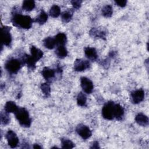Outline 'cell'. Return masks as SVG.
<instances>
[{
  "label": "cell",
  "mask_w": 149,
  "mask_h": 149,
  "mask_svg": "<svg viewBox=\"0 0 149 149\" xmlns=\"http://www.w3.org/2000/svg\"><path fill=\"white\" fill-rule=\"evenodd\" d=\"M86 101H87V97L86 95L82 92L79 93L77 97V105L80 107H84L86 104Z\"/></svg>",
  "instance_id": "25"
},
{
  "label": "cell",
  "mask_w": 149,
  "mask_h": 149,
  "mask_svg": "<svg viewBox=\"0 0 149 149\" xmlns=\"http://www.w3.org/2000/svg\"><path fill=\"white\" fill-rule=\"evenodd\" d=\"M41 74L47 80H49V79H51L53 77H54L55 71L52 69H51L48 67H45L43 68L41 72Z\"/></svg>",
  "instance_id": "15"
},
{
  "label": "cell",
  "mask_w": 149,
  "mask_h": 149,
  "mask_svg": "<svg viewBox=\"0 0 149 149\" xmlns=\"http://www.w3.org/2000/svg\"><path fill=\"white\" fill-rule=\"evenodd\" d=\"M24 62L27 65L29 68L33 70L36 67V62L33 59V58L30 55H26L24 58Z\"/></svg>",
  "instance_id": "26"
},
{
  "label": "cell",
  "mask_w": 149,
  "mask_h": 149,
  "mask_svg": "<svg viewBox=\"0 0 149 149\" xmlns=\"http://www.w3.org/2000/svg\"><path fill=\"white\" fill-rule=\"evenodd\" d=\"M1 123L3 125H8L10 122V118L9 116L8 113L7 112H1Z\"/></svg>",
  "instance_id": "29"
},
{
  "label": "cell",
  "mask_w": 149,
  "mask_h": 149,
  "mask_svg": "<svg viewBox=\"0 0 149 149\" xmlns=\"http://www.w3.org/2000/svg\"><path fill=\"white\" fill-rule=\"evenodd\" d=\"M100 148V147H99L98 142L97 141H94L92 144V146L90 147V148Z\"/></svg>",
  "instance_id": "33"
},
{
  "label": "cell",
  "mask_w": 149,
  "mask_h": 149,
  "mask_svg": "<svg viewBox=\"0 0 149 149\" xmlns=\"http://www.w3.org/2000/svg\"><path fill=\"white\" fill-rule=\"evenodd\" d=\"M31 52V56L33 58V59L37 62L39 61L43 56V52L38 48H36L35 46L32 45L30 48Z\"/></svg>",
  "instance_id": "13"
},
{
  "label": "cell",
  "mask_w": 149,
  "mask_h": 149,
  "mask_svg": "<svg viewBox=\"0 0 149 149\" xmlns=\"http://www.w3.org/2000/svg\"><path fill=\"white\" fill-rule=\"evenodd\" d=\"M54 39L56 42V44L59 45H64L67 41V37L65 34L63 33H59L57 34Z\"/></svg>",
  "instance_id": "17"
},
{
  "label": "cell",
  "mask_w": 149,
  "mask_h": 149,
  "mask_svg": "<svg viewBox=\"0 0 149 149\" xmlns=\"http://www.w3.org/2000/svg\"><path fill=\"white\" fill-rule=\"evenodd\" d=\"M61 143L62 148H72L74 146L73 143L69 139H62Z\"/></svg>",
  "instance_id": "28"
},
{
  "label": "cell",
  "mask_w": 149,
  "mask_h": 149,
  "mask_svg": "<svg viewBox=\"0 0 149 149\" xmlns=\"http://www.w3.org/2000/svg\"><path fill=\"white\" fill-rule=\"evenodd\" d=\"M115 3L119 6L120 7H125L126 5V3H127V1H115Z\"/></svg>",
  "instance_id": "32"
},
{
  "label": "cell",
  "mask_w": 149,
  "mask_h": 149,
  "mask_svg": "<svg viewBox=\"0 0 149 149\" xmlns=\"http://www.w3.org/2000/svg\"><path fill=\"white\" fill-rule=\"evenodd\" d=\"M6 138L9 146L11 148H15L19 144V139L16 134L12 130H9L6 134Z\"/></svg>",
  "instance_id": "7"
},
{
  "label": "cell",
  "mask_w": 149,
  "mask_h": 149,
  "mask_svg": "<svg viewBox=\"0 0 149 149\" xmlns=\"http://www.w3.org/2000/svg\"><path fill=\"white\" fill-rule=\"evenodd\" d=\"M61 14V9L60 8L56 5H54L51 6L49 10V15L52 17H57Z\"/></svg>",
  "instance_id": "27"
},
{
  "label": "cell",
  "mask_w": 149,
  "mask_h": 149,
  "mask_svg": "<svg viewBox=\"0 0 149 149\" xmlns=\"http://www.w3.org/2000/svg\"><path fill=\"white\" fill-rule=\"evenodd\" d=\"M84 54L86 57L91 60V61H95L97 59L98 55L97 53V51L94 48L92 47H86L84 49Z\"/></svg>",
  "instance_id": "11"
},
{
  "label": "cell",
  "mask_w": 149,
  "mask_h": 149,
  "mask_svg": "<svg viewBox=\"0 0 149 149\" xmlns=\"http://www.w3.org/2000/svg\"><path fill=\"white\" fill-rule=\"evenodd\" d=\"M81 3H82V1H80V0H73L71 1V3L73 8L76 9H78L80 8Z\"/></svg>",
  "instance_id": "31"
},
{
  "label": "cell",
  "mask_w": 149,
  "mask_h": 149,
  "mask_svg": "<svg viewBox=\"0 0 149 149\" xmlns=\"http://www.w3.org/2000/svg\"><path fill=\"white\" fill-rule=\"evenodd\" d=\"M90 62L88 61L77 59L74 62L73 68L76 72H81L88 69L90 67Z\"/></svg>",
  "instance_id": "9"
},
{
  "label": "cell",
  "mask_w": 149,
  "mask_h": 149,
  "mask_svg": "<svg viewBox=\"0 0 149 149\" xmlns=\"http://www.w3.org/2000/svg\"><path fill=\"white\" fill-rule=\"evenodd\" d=\"M131 97L134 104H139L144 98V91L142 89L134 91L131 93Z\"/></svg>",
  "instance_id": "10"
},
{
  "label": "cell",
  "mask_w": 149,
  "mask_h": 149,
  "mask_svg": "<svg viewBox=\"0 0 149 149\" xmlns=\"http://www.w3.org/2000/svg\"><path fill=\"white\" fill-rule=\"evenodd\" d=\"M113 13V9L111 5H107L102 9V15L105 17H110Z\"/></svg>",
  "instance_id": "24"
},
{
  "label": "cell",
  "mask_w": 149,
  "mask_h": 149,
  "mask_svg": "<svg viewBox=\"0 0 149 149\" xmlns=\"http://www.w3.org/2000/svg\"><path fill=\"white\" fill-rule=\"evenodd\" d=\"M135 120L138 125L141 126H146L148 124V117L142 113H139L136 116Z\"/></svg>",
  "instance_id": "12"
},
{
  "label": "cell",
  "mask_w": 149,
  "mask_h": 149,
  "mask_svg": "<svg viewBox=\"0 0 149 149\" xmlns=\"http://www.w3.org/2000/svg\"><path fill=\"white\" fill-rule=\"evenodd\" d=\"M76 131L78 134L84 140L90 138L91 136V131L90 130V128L88 126L82 124H80L77 126Z\"/></svg>",
  "instance_id": "6"
},
{
  "label": "cell",
  "mask_w": 149,
  "mask_h": 149,
  "mask_svg": "<svg viewBox=\"0 0 149 149\" xmlns=\"http://www.w3.org/2000/svg\"><path fill=\"white\" fill-rule=\"evenodd\" d=\"M90 35L94 38H101L105 39V33L103 31L98 30L96 28H92L90 31Z\"/></svg>",
  "instance_id": "18"
},
{
  "label": "cell",
  "mask_w": 149,
  "mask_h": 149,
  "mask_svg": "<svg viewBox=\"0 0 149 149\" xmlns=\"http://www.w3.org/2000/svg\"><path fill=\"white\" fill-rule=\"evenodd\" d=\"M11 30L10 27L3 26L1 28V37L2 42L6 46H10L12 42V36L10 33Z\"/></svg>",
  "instance_id": "5"
},
{
  "label": "cell",
  "mask_w": 149,
  "mask_h": 149,
  "mask_svg": "<svg viewBox=\"0 0 149 149\" xmlns=\"http://www.w3.org/2000/svg\"><path fill=\"white\" fill-rule=\"evenodd\" d=\"M114 106L115 103L112 101H109L104 105L102 109V116L104 118L108 120H112L114 118Z\"/></svg>",
  "instance_id": "4"
},
{
  "label": "cell",
  "mask_w": 149,
  "mask_h": 149,
  "mask_svg": "<svg viewBox=\"0 0 149 149\" xmlns=\"http://www.w3.org/2000/svg\"><path fill=\"white\" fill-rule=\"evenodd\" d=\"M113 115L114 118H115L117 120H120L122 119L124 115V109L120 105L115 104Z\"/></svg>",
  "instance_id": "14"
},
{
  "label": "cell",
  "mask_w": 149,
  "mask_h": 149,
  "mask_svg": "<svg viewBox=\"0 0 149 149\" xmlns=\"http://www.w3.org/2000/svg\"><path fill=\"white\" fill-rule=\"evenodd\" d=\"M56 45V42L54 38L48 37L44 40V45L45 48L51 49H53Z\"/></svg>",
  "instance_id": "22"
},
{
  "label": "cell",
  "mask_w": 149,
  "mask_h": 149,
  "mask_svg": "<svg viewBox=\"0 0 149 149\" xmlns=\"http://www.w3.org/2000/svg\"><path fill=\"white\" fill-rule=\"evenodd\" d=\"M81 87L83 90L87 94H90L92 93L94 86L93 82L88 78L86 77H82L80 79Z\"/></svg>",
  "instance_id": "8"
},
{
  "label": "cell",
  "mask_w": 149,
  "mask_h": 149,
  "mask_svg": "<svg viewBox=\"0 0 149 149\" xmlns=\"http://www.w3.org/2000/svg\"><path fill=\"white\" fill-rule=\"evenodd\" d=\"M33 22V19L29 16L23 15L19 13H14L12 18L13 26L24 29L31 28Z\"/></svg>",
  "instance_id": "1"
},
{
  "label": "cell",
  "mask_w": 149,
  "mask_h": 149,
  "mask_svg": "<svg viewBox=\"0 0 149 149\" xmlns=\"http://www.w3.org/2000/svg\"><path fill=\"white\" fill-rule=\"evenodd\" d=\"M73 10L70 9H68V10L64 11L61 14V19L63 23H68L71 19L73 16Z\"/></svg>",
  "instance_id": "19"
},
{
  "label": "cell",
  "mask_w": 149,
  "mask_h": 149,
  "mask_svg": "<svg viewBox=\"0 0 149 149\" xmlns=\"http://www.w3.org/2000/svg\"><path fill=\"white\" fill-rule=\"evenodd\" d=\"M41 89L43 94L46 97H48L50 93H51V88H50L49 85L48 83H44L41 84Z\"/></svg>",
  "instance_id": "30"
},
{
  "label": "cell",
  "mask_w": 149,
  "mask_h": 149,
  "mask_svg": "<svg viewBox=\"0 0 149 149\" xmlns=\"http://www.w3.org/2000/svg\"><path fill=\"white\" fill-rule=\"evenodd\" d=\"M47 19L48 15L43 10H41L39 15L36 19L35 22L38 23L39 24H43L47 22Z\"/></svg>",
  "instance_id": "23"
},
{
  "label": "cell",
  "mask_w": 149,
  "mask_h": 149,
  "mask_svg": "<svg viewBox=\"0 0 149 149\" xmlns=\"http://www.w3.org/2000/svg\"><path fill=\"white\" fill-rule=\"evenodd\" d=\"M15 117L19 124L25 127H29L31 125V119L30 118L29 112L24 108H19L15 113Z\"/></svg>",
  "instance_id": "2"
},
{
  "label": "cell",
  "mask_w": 149,
  "mask_h": 149,
  "mask_svg": "<svg viewBox=\"0 0 149 149\" xmlns=\"http://www.w3.org/2000/svg\"><path fill=\"white\" fill-rule=\"evenodd\" d=\"M35 2L32 0H26L23 2L22 9L26 11H31L35 8Z\"/></svg>",
  "instance_id": "21"
},
{
  "label": "cell",
  "mask_w": 149,
  "mask_h": 149,
  "mask_svg": "<svg viewBox=\"0 0 149 149\" xmlns=\"http://www.w3.org/2000/svg\"><path fill=\"white\" fill-rule=\"evenodd\" d=\"M18 107L16 105V104L13 102V101H8L6 102L5 107H4V109L5 111L7 112L8 113H15Z\"/></svg>",
  "instance_id": "16"
},
{
  "label": "cell",
  "mask_w": 149,
  "mask_h": 149,
  "mask_svg": "<svg viewBox=\"0 0 149 149\" xmlns=\"http://www.w3.org/2000/svg\"><path fill=\"white\" fill-rule=\"evenodd\" d=\"M33 148H41V146H40L38 144H34L33 146Z\"/></svg>",
  "instance_id": "34"
},
{
  "label": "cell",
  "mask_w": 149,
  "mask_h": 149,
  "mask_svg": "<svg viewBox=\"0 0 149 149\" xmlns=\"http://www.w3.org/2000/svg\"><path fill=\"white\" fill-rule=\"evenodd\" d=\"M55 54L60 59L65 58L68 55V51L64 45H59L55 50Z\"/></svg>",
  "instance_id": "20"
},
{
  "label": "cell",
  "mask_w": 149,
  "mask_h": 149,
  "mask_svg": "<svg viewBox=\"0 0 149 149\" xmlns=\"http://www.w3.org/2000/svg\"><path fill=\"white\" fill-rule=\"evenodd\" d=\"M21 62L17 59H10L7 61L5 65V68L8 72L12 74L17 73L21 68Z\"/></svg>",
  "instance_id": "3"
}]
</instances>
